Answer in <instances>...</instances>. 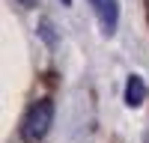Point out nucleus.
I'll return each instance as SVG.
<instances>
[{"label":"nucleus","instance_id":"obj_1","mask_svg":"<svg viewBox=\"0 0 149 143\" xmlns=\"http://www.w3.org/2000/svg\"><path fill=\"white\" fill-rule=\"evenodd\" d=\"M54 122V101L51 99H39L27 107V113L21 119V140L24 143H39Z\"/></svg>","mask_w":149,"mask_h":143},{"label":"nucleus","instance_id":"obj_2","mask_svg":"<svg viewBox=\"0 0 149 143\" xmlns=\"http://www.w3.org/2000/svg\"><path fill=\"white\" fill-rule=\"evenodd\" d=\"M90 6L95 12L98 24H102V33L104 36H113L116 33V24H119V3H116V0H90Z\"/></svg>","mask_w":149,"mask_h":143},{"label":"nucleus","instance_id":"obj_3","mask_svg":"<svg viewBox=\"0 0 149 143\" xmlns=\"http://www.w3.org/2000/svg\"><path fill=\"white\" fill-rule=\"evenodd\" d=\"M146 101V81L140 75H131L125 81V104L128 107H140Z\"/></svg>","mask_w":149,"mask_h":143},{"label":"nucleus","instance_id":"obj_5","mask_svg":"<svg viewBox=\"0 0 149 143\" xmlns=\"http://www.w3.org/2000/svg\"><path fill=\"white\" fill-rule=\"evenodd\" d=\"M18 3H21L24 9H33V6H36V0H18Z\"/></svg>","mask_w":149,"mask_h":143},{"label":"nucleus","instance_id":"obj_4","mask_svg":"<svg viewBox=\"0 0 149 143\" xmlns=\"http://www.w3.org/2000/svg\"><path fill=\"white\" fill-rule=\"evenodd\" d=\"M39 33H42V39H45L48 45H57V36H54V24L48 21V18H42V21H39Z\"/></svg>","mask_w":149,"mask_h":143},{"label":"nucleus","instance_id":"obj_6","mask_svg":"<svg viewBox=\"0 0 149 143\" xmlns=\"http://www.w3.org/2000/svg\"><path fill=\"white\" fill-rule=\"evenodd\" d=\"M63 3H66V6H72V0H63Z\"/></svg>","mask_w":149,"mask_h":143}]
</instances>
